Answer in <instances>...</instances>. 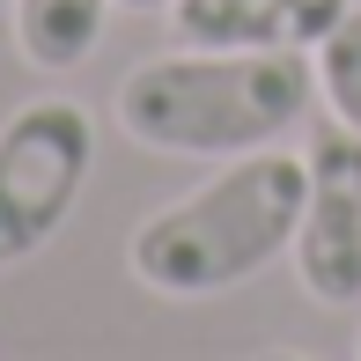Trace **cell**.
I'll return each mask as SVG.
<instances>
[{
	"label": "cell",
	"instance_id": "cell-1",
	"mask_svg": "<svg viewBox=\"0 0 361 361\" xmlns=\"http://www.w3.org/2000/svg\"><path fill=\"white\" fill-rule=\"evenodd\" d=\"M310 104H317L310 52H192V44L140 59L111 96L126 140L200 162L281 147L310 118Z\"/></svg>",
	"mask_w": 361,
	"mask_h": 361
},
{
	"label": "cell",
	"instance_id": "cell-2",
	"mask_svg": "<svg viewBox=\"0 0 361 361\" xmlns=\"http://www.w3.org/2000/svg\"><path fill=\"white\" fill-rule=\"evenodd\" d=\"M302 192H310L302 155H288V147L236 155L207 185H192L185 200L155 207L126 243V266L147 295H170V302L228 295L295 251Z\"/></svg>",
	"mask_w": 361,
	"mask_h": 361
},
{
	"label": "cell",
	"instance_id": "cell-3",
	"mask_svg": "<svg viewBox=\"0 0 361 361\" xmlns=\"http://www.w3.org/2000/svg\"><path fill=\"white\" fill-rule=\"evenodd\" d=\"M96 170V118L74 96H30L0 126V273L74 221Z\"/></svg>",
	"mask_w": 361,
	"mask_h": 361
},
{
	"label": "cell",
	"instance_id": "cell-4",
	"mask_svg": "<svg viewBox=\"0 0 361 361\" xmlns=\"http://www.w3.org/2000/svg\"><path fill=\"white\" fill-rule=\"evenodd\" d=\"M302 221H295V281L310 302L324 310H354L361 302V140L347 126H310L302 147Z\"/></svg>",
	"mask_w": 361,
	"mask_h": 361
},
{
	"label": "cell",
	"instance_id": "cell-5",
	"mask_svg": "<svg viewBox=\"0 0 361 361\" xmlns=\"http://www.w3.org/2000/svg\"><path fill=\"white\" fill-rule=\"evenodd\" d=\"M354 0H177L170 37L192 52H317Z\"/></svg>",
	"mask_w": 361,
	"mask_h": 361
},
{
	"label": "cell",
	"instance_id": "cell-6",
	"mask_svg": "<svg viewBox=\"0 0 361 361\" xmlns=\"http://www.w3.org/2000/svg\"><path fill=\"white\" fill-rule=\"evenodd\" d=\"M118 0H8L15 15V52L44 74H67L104 44V23Z\"/></svg>",
	"mask_w": 361,
	"mask_h": 361
},
{
	"label": "cell",
	"instance_id": "cell-7",
	"mask_svg": "<svg viewBox=\"0 0 361 361\" xmlns=\"http://www.w3.org/2000/svg\"><path fill=\"white\" fill-rule=\"evenodd\" d=\"M310 67H317V96H324V111H332V118L361 140V8H347V23H339L332 37L310 52Z\"/></svg>",
	"mask_w": 361,
	"mask_h": 361
},
{
	"label": "cell",
	"instance_id": "cell-8",
	"mask_svg": "<svg viewBox=\"0 0 361 361\" xmlns=\"http://www.w3.org/2000/svg\"><path fill=\"white\" fill-rule=\"evenodd\" d=\"M118 8H140V15H170L177 0H118Z\"/></svg>",
	"mask_w": 361,
	"mask_h": 361
},
{
	"label": "cell",
	"instance_id": "cell-9",
	"mask_svg": "<svg viewBox=\"0 0 361 361\" xmlns=\"http://www.w3.org/2000/svg\"><path fill=\"white\" fill-rule=\"evenodd\" d=\"M258 361H310V354H258Z\"/></svg>",
	"mask_w": 361,
	"mask_h": 361
},
{
	"label": "cell",
	"instance_id": "cell-10",
	"mask_svg": "<svg viewBox=\"0 0 361 361\" xmlns=\"http://www.w3.org/2000/svg\"><path fill=\"white\" fill-rule=\"evenodd\" d=\"M0 8H8V0H0Z\"/></svg>",
	"mask_w": 361,
	"mask_h": 361
}]
</instances>
